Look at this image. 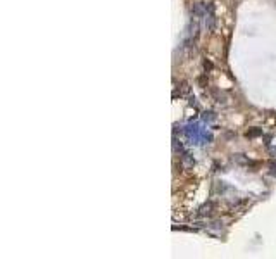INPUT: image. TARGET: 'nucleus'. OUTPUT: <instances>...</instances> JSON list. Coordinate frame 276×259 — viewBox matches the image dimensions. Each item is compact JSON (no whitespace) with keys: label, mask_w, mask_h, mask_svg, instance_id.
Segmentation results:
<instances>
[{"label":"nucleus","mask_w":276,"mask_h":259,"mask_svg":"<svg viewBox=\"0 0 276 259\" xmlns=\"http://www.w3.org/2000/svg\"><path fill=\"white\" fill-rule=\"evenodd\" d=\"M205 81H207V76H200V78H199L200 86H205Z\"/></svg>","instance_id":"obj_2"},{"label":"nucleus","mask_w":276,"mask_h":259,"mask_svg":"<svg viewBox=\"0 0 276 259\" xmlns=\"http://www.w3.org/2000/svg\"><path fill=\"white\" fill-rule=\"evenodd\" d=\"M204 66H205V69H212V64H211L209 61H205V62H204Z\"/></svg>","instance_id":"obj_3"},{"label":"nucleus","mask_w":276,"mask_h":259,"mask_svg":"<svg viewBox=\"0 0 276 259\" xmlns=\"http://www.w3.org/2000/svg\"><path fill=\"white\" fill-rule=\"evenodd\" d=\"M262 133V130L255 128V130H250V131H247V137L248 138H252V137H257V135H261Z\"/></svg>","instance_id":"obj_1"}]
</instances>
